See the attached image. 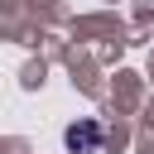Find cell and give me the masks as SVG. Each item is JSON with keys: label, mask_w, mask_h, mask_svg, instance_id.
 <instances>
[{"label": "cell", "mask_w": 154, "mask_h": 154, "mask_svg": "<svg viewBox=\"0 0 154 154\" xmlns=\"http://www.w3.org/2000/svg\"><path fill=\"white\" fill-rule=\"evenodd\" d=\"M91 140H96L91 125H87V130H67V144H72V149H77V144H91Z\"/></svg>", "instance_id": "cell-1"}]
</instances>
